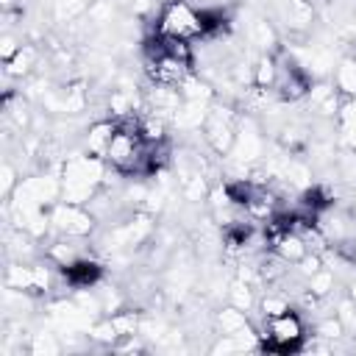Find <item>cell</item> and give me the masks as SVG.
Returning <instances> with one entry per match:
<instances>
[{
    "instance_id": "6",
    "label": "cell",
    "mask_w": 356,
    "mask_h": 356,
    "mask_svg": "<svg viewBox=\"0 0 356 356\" xmlns=\"http://www.w3.org/2000/svg\"><path fill=\"white\" fill-rule=\"evenodd\" d=\"M117 131V120H97L89 131H86V156L92 159H106V150L111 145V136Z\"/></svg>"
},
{
    "instance_id": "2",
    "label": "cell",
    "mask_w": 356,
    "mask_h": 356,
    "mask_svg": "<svg viewBox=\"0 0 356 356\" xmlns=\"http://www.w3.org/2000/svg\"><path fill=\"white\" fill-rule=\"evenodd\" d=\"M156 33L192 42L203 36V17L186 0H167L156 17Z\"/></svg>"
},
{
    "instance_id": "7",
    "label": "cell",
    "mask_w": 356,
    "mask_h": 356,
    "mask_svg": "<svg viewBox=\"0 0 356 356\" xmlns=\"http://www.w3.org/2000/svg\"><path fill=\"white\" fill-rule=\"evenodd\" d=\"M56 222H58V228H61V231H67L70 236H83V234L92 228L89 214H86V211H81V206H78V203H67V206H61V209H58V214H56Z\"/></svg>"
},
{
    "instance_id": "4",
    "label": "cell",
    "mask_w": 356,
    "mask_h": 356,
    "mask_svg": "<svg viewBox=\"0 0 356 356\" xmlns=\"http://www.w3.org/2000/svg\"><path fill=\"white\" fill-rule=\"evenodd\" d=\"M273 89L284 100H300L312 89V78L295 61H278V72H275V86Z\"/></svg>"
},
{
    "instance_id": "9",
    "label": "cell",
    "mask_w": 356,
    "mask_h": 356,
    "mask_svg": "<svg viewBox=\"0 0 356 356\" xmlns=\"http://www.w3.org/2000/svg\"><path fill=\"white\" fill-rule=\"evenodd\" d=\"M337 89L345 95H356V58H348L337 70Z\"/></svg>"
},
{
    "instance_id": "8",
    "label": "cell",
    "mask_w": 356,
    "mask_h": 356,
    "mask_svg": "<svg viewBox=\"0 0 356 356\" xmlns=\"http://www.w3.org/2000/svg\"><path fill=\"white\" fill-rule=\"evenodd\" d=\"M250 234H253V228L248 222H228L222 236H225V245L231 250H239V248H245L250 242Z\"/></svg>"
},
{
    "instance_id": "1",
    "label": "cell",
    "mask_w": 356,
    "mask_h": 356,
    "mask_svg": "<svg viewBox=\"0 0 356 356\" xmlns=\"http://www.w3.org/2000/svg\"><path fill=\"white\" fill-rule=\"evenodd\" d=\"M303 320L298 317V312L286 309L281 314H270L264 317V334H261V350L270 353H292L303 345Z\"/></svg>"
},
{
    "instance_id": "11",
    "label": "cell",
    "mask_w": 356,
    "mask_h": 356,
    "mask_svg": "<svg viewBox=\"0 0 356 356\" xmlns=\"http://www.w3.org/2000/svg\"><path fill=\"white\" fill-rule=\"evenodd\" d=\"M261 309H264V317H270V314H281V312H286L289 306H286V300L284 298H264V303H261Z\"/></svg>"
},
{
    "instance_id": "10",
    "label": "cell",
    "mask_w": 356,
    "mask_h": 356,
    "mask_svg": "<svg viewBox=\"0 0 356 356\" xmlns=\"http://www.w3.org/2000/svg\"><path fill=\"white\" fill-rule=\"evenodd\" d=\"M31 61H33V53L28 47H19L8 61H6V72L8 75H22L31 70Z\"/></svg>"
},
{
    "instance_id": "3",
    "label": "cell",
    "mask_w": 356,
    "mask_h": 356,
    "mask_svg": "<svg viewBox=\"0 0 356 356\" xmlns=\"http://www.w3.org/2000/svg\"><path fill=\"white\" fill-rule=\"evenodd\" d=\"M145 72L156 86H181L189 72H192V61L159 53V50H145Z\"/></svg>"
},
{
    "instance_id": "5",
    "label": "cell",
    "mask_w": 356,
    "mask_h": 356,
    "mask_svg": "<svg viewBox=\"0 0 356 356\" xmlns=\"http://www.w3.org/2000/svg\"><path fill=\"white\" fill-rule=\"evenodd\" d=\"M58 270H61V278L67 281V286H72V289L95 286V284L103 278V267H100L95 259H86V256H78L75 261L61 264Z\"/></svg>"
}]
</instances>
